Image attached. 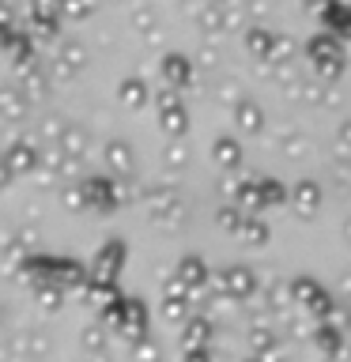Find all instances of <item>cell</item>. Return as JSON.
Listing matches in <instances>:
<instances>
[{
  "label": "cell",
  "instance_id": "cell-22",
  "mask_svg": "<svg viewBox=\"0 0 351 362\" xmlns=\"http://www.w3.org/2000/svg\"><path fill=\"white\" fill-rule=\"evenodd\" d=\"M61 0H34V16H57Z\"/></svg>",
  "mask_w": 351,
  "mask_h": 362
},
{
  "label": "cell",
  "instance_id": "cell-19",
  "mask_svg": "<svg viewBox=\"0 0 351 362\" xmlns=\"http://www.w3.org/2000/svg\"><path fill=\"white\" fill-rule=\"evenodd\" d=\"M61 11H64V16H72V19H79V16H87V11H91V0H61Z\"/></svg>",
  "mask_w": 351,
  "mask_h": 362
},
{
  "label": "cell",
  "instance_id": "cell-5",
  "mask_svg": "<svg viewBox=\"0 0 351 362\" xmlns=\"http://www.w3.org/2000/svg\"><path fill=\"white\" fill-rule=\"evenodd\" d=\"M121 260H125V245L117 242V238H113V242H110V245H106V249H102V253H98V264H95V272H98L102 279H110V276H113L110 268H117Z\"/></svg>",
  "mask_w": 351,
  "mask_h": 362
},
{
  "label": "cell",
  "instance_id": "cell-24",
  "mask_svg": "<svg viewBox=\"0 0 351 362\" xmlns=\"http://www.w3.org/2000/svg\"><path fill=\"white\" fill-rule=\"evenodd\" d=\"M102 328H87V336H84V347H95V351H102Z\"/></svg>",
  "mask_w": 351,
  "mask_h": 362
},
{
  "label": "cell",
  "instance_id": "cell-23",
  "mask_svg": "<svg viewBox=\"0 0 351 362\" xmlns=\"http://www.w3.org/2000/svg\"><path fill=\"white\" fill-rule=\"evenodd\" d=\"M321 347H325V351H340V336H336V328H328V325L321 328Z\"/></svg>",
  "mask_w": 351,
  "mask_h": 362
},
{
  "label": "cell",
  "instance_id": "cell-4",
  "mask_svg": "<svg viewBox=\"0 0 351 362\" xmlns=\"http://www.w3.org/2000/svg\"><path fill=\"white\" fill-rule=\"evenodd\" d=\"M163 76L170 79V87H185V83H189V76H192V68H189L185 57L170 53L166 61H163Z\"/></svg>",
  "mask_w": 351,
  "mask_h": 362
},
{
  "label": "cell",
  "instance_id": "cell-25",
  "mask_svg": "<svg viewBox=\"0 0 351 362\" xmlns=\"http://www.w3.org/2000/svg\"><path fill=\"white\" fill-rule=\"evenodd\" d=\"M340 147H344V151H351V121L340 129Z\"/></svg>",
  "mask_w": 351,
  "mask_h": 362
},
{
  "label": "cell",
  "instance_id": "cell-17",
  "mask_svg": "<svg viewBox=\"0 0 351 362\" xmlns=\"http://www.w3.org/2000/svg\"><path fill=\"white\" fill-rule=\"evenodd\" d=\"M253 347L260 351V355H265V351H276V336H272V328H253Z\"/></svg>",
  "mask_w": 351,
  "mask_h": 362
},
{
  "label": "cell",
  "instance_id": "cell-27",
  "mask_svg": "<svg viewBox=\"0 0 351 362\" xmlns=\"http://www.w3.org/2000/svg\"><path fill=\"white\" fill-rule=\"evenodd\" d=\"M310 4H313V8H321V4H328V0H310Z\"/></svg>",
  "mask_w": 351,
  "mask_h": 362
},
{
  "label": "cell",
  "instance_id": "cell-26",
  "mask_svg": "<svg viewBox=\"0 0 351 362\" xmlns=\"http://www.w3.org/2000/svg\"><path fill=\"white\" fill-rule=\"evenodd\" d=\"M166 163H170V166H178V163H185V151H181V147H170V155H166Z\"/></svg>",
  "mask_w": 351,
  "mask_h": 362
},
{
  "label": "cell",
  "instance_id": "cell-15",
  "mask_svg": "<svg viewBox=\"0 0 351 362\" xmlns=\"http://www.w3.org/2000/svg\"><path fill=\"white\" fill-rule=\"evenodd\" d=\"M106 158L113 170H129L132 166V155H129V144H110L106 147Z\"/></svg>",
  "mask_w": 351,
  "mask_h": 362
},
{
  "label": "cell",
  "instance_id": "cell-14",
  "mask_svg": "<svg viewBox=\"0 0 351 362\" xmlns=\"http://www.w3.org/2000/svg\"><path fill=\"white\" fill-rule=\"evenodd\" d=\"M147 208L155 215H166L174 208V189H159V192H147Z\"/></svg>",
  "mask_w": 351,
  "mask_h": 362
},
{
  "label": "cell",
  "instance_id": "cell-7",
  "mask_svg": "<svg viewBox=\"0 0 351 362\" xmlns=\"http://www.w3.org/2000/svg\"><path fill=\"white\" fill-rule=\"evenodd\" d=\"M212 155H215V163L226 166V170L242 163V147H238L234 140H226V136H223V140H215V151H212Z\"/></svg>",
  "mask_w": 351,
  "mask_h": 362
},
{
  "label": "cell",
  "instance_id": "cell-13",
  "mask_svg": "<svg viewBox=\"0 0 351 362\" xmlns=\"http://www.w3.org/2000/svg\"><path fill=\"white\" fill-rule=\"evenodd\" d=\"M185 310H189V305H185V294H166V298H163V317H166V321H181V317H185Z\"/></svg>",
  "mask_w": 351,
  "mask_h": 362
},
{
  "label": "cell",
  "instance_id": "cell-12",
  "mask_svg": "<svg viewBox=\"0 0 351 362\" xmlns=\"http://www.w3.org/2000/svg\"><path fill=\"white\" fill-rule=\"evenodd\" d=\"M238 234H242L249 245H265V242H268V226L260 223V219H246V223H242V230H238Z\"/></svg>",
  "mask_w": 351,
  "mask_h": 362
},
{
  "label": "cell",
  "instance_id": "cell-18",
  "mask_svg": "<svg viewBox=\"0 0 351 362\" xmlns=\"http://www.w3.org/2000/svg\"><path fill=\"white\" fill-rule=\"evenodd\" d=\"M219 223L226 226V230H242V223H246V215L238 211V208H223L219 211Z\"/></svg>",
  "mask_w": 351,
  "mask_h": 362
},
{
  "label": "cell",
  "instance_id": "cell-1",
  "mask_svg": "<svg viewBox=\"0 0 351 362\" xmlns=\"http://www.w3.org/2000/svg\"><path fill=\"white\" fill-rule=\"evenodd\" d=\"M310 57H313V64L321 76H340V68H344V53H340V45L333 38H313Z\"/></svg>",
  "mask_w": 351,
  "mask_h": 362
},
{
  "label": "cell",
  "instance_id": "cell-3",
  "mask_svg": "<svg viewBox=\"0 0 351 362\" xmlns=\"http://www.w3.org/2000/svg\"><path fill=\"white\" fill-rule=\"evenodd\" d=\"M291 200H294V208H299V215H310L317 204H321V189H317L313 181H299Z\"/></svg>",
  "mask_w": 351,
  "mask_h": 362
},
{
  "label": "cell",
  "instance_id": "cell-10",
  "mask_svg": "<svg viewBox=\"0 0 351 362\" xmlns=\"http://www.w3.org/2000/svg\"><path fill=\"white\" fill-rule=\"evenodd\" d=\"M208 336H212L208 332V321H189V328H185V351H189V355H204L200 344Z\"/></svg>",
  "mask_w": 351,
  "mask_h": 362
},
{
  "label": "cell",
  "instance_id": "cell-20",
  "mask_svg": "<svg viewBox=\"0 0 351 362\" xmlns=\"http://www.w3.org/2000/svg\"><path fill=\"white\" fill-rule=\"evenodd\" d=\"M260 200H272V204H280V200H283V189L276 185V181L260 177Z\"/></svg>",
  "mask_w": 351,
  "mask_h": 362
},
{
  "label": "cell",
  "instance_id": "cell-21",
  "mask_svg": "<svg viewBox=\"0 0 351 362\" xmlns=\"http://www.w3.org/2000/svg\"><path fill=\"white\" fill-rule=\"evenodd\" d=\"M61 61H68V68H79L84 64V49H79V45H64Z\"/></svg>",
  "mask_w": 351,
  "mask_h": 362
},
{
  "label": "cell",
  "instance_id": "cell-9",
  "mask_svg": "<svg viewBox=\"0 0 351 362\" xmlns=\"http://www.w3.org/2000/svg\"><path fill=\"white\" fill-rule=\"evenodd\" d=\"M34 166V147L30 144H16L8 151V174H19V170H30Z\"/></svg>",
  "mask_w": 351,
  "mask_h": 362
},
{
  "label": "cell",
  "instance_id": "cell-8",
  "mask_svg": "<svg viewBox=\"0 0 351 362\" xmlns=\"http://www.w3.org/2000/svg\"><path fill=\"white\" fill-rule=\"evenodd\" d=\"M260 121H265V117H260V110L253 106V102H242V106L234 110V124H238L242 132H257Z\"/></svg>",
  "mask_w": 351,
  "mask_h": 362
},
{
  "label": "cell",
  "instance_id": "cell-2",
  "mask_svg": "<svg viewBox=\"0 0 351 362\" xmlns=\"http://www.w3.org/2000/svg\"><path fill=\"white\" fill-rule=\"evenodd\" d=\"M219 287L231 294V298H249L253 287H257V279H253V272H249V268H226L219 276Z\"/></svg>",
  "mask_w": 351,
  "mask_h": 362
},
{
  "label": "cell",
  "instance_id": "cell-6",
  "mask_svg": "<svg viewBox=\"0 0 351 362\" xmlns=\"http://www.w3.org/2000/svg\"><path fill=\"white\" fill-rule=\"evenodd\" d=\"M178 276L185 279V287H204V279H208V276H204V260L200 257H185V260H181Z\"/></svg>",
  "mask_w": 351,
  "mask_h": 362
},
{
  "label": "cell",
  "instance_id": "cell-11",
  "mask_svg": "<svg viewBox=\"0 0 351 362\" xmlns=\"http://www.w3.org/2000/svg\"><path fill=\"white\" fill-rule=\"evenodd\" d=\"M147 98H151V90H147L140 79H125L121 83V102L125 106H144Z\"/></svg>",
  "mask_w": 351,
  "mask_h": 362
},
{
  "label": "cell",
  "instance_id": "cell-16",
  "mask_svg": "<svg viewBox=\"0 0 351 362\" xmlns=\"http://www.w3.org/2000/svg\"><path fill=\"white\" fill-rule=\"evenodd\" d=\"M163 129L166 132H185V110H181V106L163 110Z\"/></svg>",
  "mask_w": 351,
  "mask_h": 362
}]
</instances>
